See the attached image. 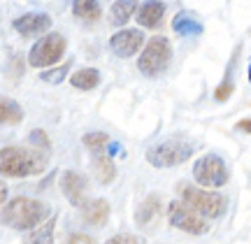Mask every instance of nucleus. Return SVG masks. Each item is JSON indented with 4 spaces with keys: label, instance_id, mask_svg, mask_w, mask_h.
Wrapping results in <instances>:
<instances>
[{
    "label": "nucleus",
    "instance_id": "nucleus-1",
    "mask_svg": "<svg viewBox=\"0 0 251 244\" xmlns=\"http://www.w3.org/2000/svg\"><path fill=\"white\" fill-rule=\"evenodd\" d=\"M49 217H51V212L42 200L19 195V198H12L5 202L2 214H0V223L12 228V230H35Z\"/></svg>",
    "mask_w": 251,
    "mask_h": 244
},
{
    "label": "nucleus",
    "instance_id": "nucleus-2",
    "mask_svg": "<svg viewBox=\"0 0 251 244\" xmlns=\"http://www.w3.org/2000/svg\"><path fill=\"white\" fill-rule=\"evenodd\" d=\"M47 170V156L24 146L0 149V177H33Z\"/></svg>",
    "mask_w": 251,
    "mask_h": 244
},
{
    "label": "nucleus",
    "instance_id": "nucleus-3",
    "mask_svg": "<svg viewBox=\"0 0 251 244\" xmlns=\"http://www.w3.org/2000/svg\"><path fill=\"white\" fill-rule=\"evenodd\" d=\"M193 154H196V145L186 137L177 135L149 146L147 149V163L151 168H158V170H168V168H177L181 163H186Z\"/></svg>",
    "mask_w": 251,
    "mask_h": 244
},
{
    "label": "nucleus",
    "instance_id": "nucleus-4",
    "mask_svg": "<svg viewBox=\"0 0 251 244\" xmlns=\"http://www.w3.org/2000/svg\"><path fill=\"white\" fill-rule=\"evenodd\" d=\"M181 202L191 207L196 214H200L202 219L212 221V219H221L228 209V198L216 193V191H205L198 189V186H191V184H184L179 189Z\"/></svg>",
    "mask_w": 251,
    "mask_h": 244
},
{
    "label": "nucleus",
    "instance_id": "nucleus-5",
    "mask_svg": "<svg viewBox=\"0 0 251 244\" xmlns=\"http://www.w3.org/2000/svg\"><path fill=\"white\" fill-rule=\"evenodd\" d=\"M172 61V45L165 35H153L147 45L142 47V54L137 58V70L144 74V77H161L168 68H170Z\"/></svg>",
    "mask_w": 251,
    "mask_h": 244
},
{
    "label": "nucleus",
    "instance_id": "nucleus-6",
    "mask_svg": "<svg viewBox=\"0 0 251 244\" xmlns=\"http://www.w3.org/2000/svg\"><path fill=\"white\" fill-rule=\"evenodd\" d=\"M193 179L200 184V189H205V191H214V189L226 186L228 179H230V172H228V165H226L224 156H219V154L200 156L193 163Z\"/></svg>",
    "mask_w": 251,
    "mask_h": 244
},
{
    "label": "nucleus",
    "instance_id": "nucleus-7",
    "mask_svg": "<svg viewBox=\"0 0 251 244\" xmlns=\"http://www.w3.org/2000/svg\"><path fill=\"white\" fill-rule=\"evenodd\" d=\"M68 49V40L61 33H47L45 37H40L35 45L28 51V65L30 68H49L56 65L63 58Z\"/></svg>",
    "mask_w": 251,
    "mask_h": 244
},
{
    "label": "nucleus",
    "instance_id": "nucleus-8",
    "mask_svg": "<svg viewBox=\"0 0 251 244\" xmlns=\"http://www.w3.org/2000/svg\"><path fill=\"white\" fill-rule=\"evenodd\" d=\"M168 223L172 228L181 230V233H188V235H205V233H209V228H212V223L207 219L196 214L181 200H172L170 202V207H168Z\"/></svg>",
    "mask_w": 251,
    "mask_h": 244
},
{
    "label": "nucleus",
    "instance_id": "nucleus-9",
    "mask_svg": "<svg viewBox=\"0 0 251 244\" xmlns=\"http://www.w3.org/2000/svg\"><path fill=\"white\" fill-rule=\"evenodd\" d=\"M144 47V33L137 28H124L109 37V49L119 58H130Z\"/></svg>",
    "mask_w": 251,
    "mask_h": 244
},
{
    "label": "nucleus",
    "instance_id": "nucleus-10",
    "mask_svg": "<svg viewBox=\"0 0 251 244\" xmlns=\"http://www.w3.org/2000/svg\"><path fill=\"white\" fill-rule=\"evenodd\" d=\"M12 28L17 30L21 37H35V35H42L51 28V17L45 14V12H26L12 21Z\"/></svg>",
    "mask_w": 251,
    "mask_h": 244
},
{
    "label": "nucleus",
    "instance_id": "nucleus-11",
    "mask_svg": "<svg viewBox=\"0 0 251 244\" xmlns=\"http://www.w3.org/2000/svg\"><path fill=\"white\" fill-rule=\"evenodd\" d=\"M86 189H89V184H86L84 174H79V172H75V170H65L61 174V191L72 207H79V209L84 207V202H86Z\"/></svg>",
    "mask_w": 251,
    "mask_h": 244
},
{
    "label": "nucleus",
    "instance_id": "nucleus-12",
    "mask_svg": "<svg viewBox=\"0 0 251 244\" xmlns=\"http://www.w3.org/2000/svg\"><path fill=\"white\" fill-rule=\"evenodd\" d=\"M81 217L89 226H105L107 223V217H109V202L105 198H93V200H86L84 207H81Z\"/></svg>",
    "mask_w": 251,
    "mask_h": 244
},
{
    "label": "nucleus",
    "instance_id": "nucleus-13",
    "mask_svg": "<svg viewBox=\"0 0 251 244\" xmlns=\"http://www.w3.org/2000/svg\"><path fill=\"white\" fill-rule=\"evenodd\" d=\"M172 30L181 37H198L202 33V21H200L193 12L181 9V12H177L175 19H172Z\"/></svg>",
    "mask_w": 251,
    "mask_h": 244
},
{
    "label": "nucleus",
    "instance_id": "nucleus-14",
    "mask_svg": "<svg viewBox=\"0 0 251 244\" xmlns=\"http://www.w3.org/2000/svg\"><path fill=\"white\" fill-rule=\"evenodd\" d=\"M158 217H161V195H147L135 209V223L142 228L156 223Z\"/></svg>",
    "mask_w": 251,
    "mask_h": 244
},
{
    "label": "nucleus",
    "instance_id": "nucleus-15",
    "mask_svg": "<svg viewBox=\"0 0 251 244\" xmlns=\"http://www.w3.org/2000/svg\"><path fill=\"white\" fill-rule=\"evenodd\" d=\"M163 17H165V2L149 0L137 7V24L142 28H156L163 21Z\"/></svg>",
    "mask_w": 251,
    "mask_h": 244
},
{
    "label": "nucleus",
    "instance_id": "nucleus-16",
    "mask_svg": "<svg viewBox=\"0 0 251 244\" xmlns=\"http://www.w3.org/2000/svg\"><path fill=\"white\" fill-rule=\"evenodd\" d=\"M72 14L79 19V21L93 24V21L100 19L102 7H100V2H93V0H77V2H72Z\"/></svg>",
    "mask_w": 251,
    "mask_h": 244
},
{
    "label": "nucleus",
    "instance_id": "nucleus-17",
    "mask_svg": "<svg viewBox=\"0 0 251 244\" xmlns=\"http://www.w3.org/2000/svg\"><path fill=\"white\" fill-rule=\"evenodd\" d=\"M70 84L79 91H91L100 84V73L96 68H81L75 74H70Z\"/></svg>",
    "mask_w": 251,
    "mask_h": 244
},
{
    "label": "nucleus",
    "instance_id": "nucleus-18",
    "mask_svg": "<svg viewBox=\"0 0 251 244\" xmlns=\"http://www.w3.org/2000/svg\"><path fill=\"white\" fill-rule=\"evenodd\" d=\"M54 228H56V217L51 214L42 226H37L35 230H30V235L26 237L24 244H54Z\"/></svg>",
    "mask_w": 251,
    "mask_h": 244
},
{
    "label": "nucleus",
    "instance_id": "nucleus-19",
    "mask_svg": "<svg viewBox=\"0 0 251 244\" xmlns=\"http://www.w3.org/2000/svg\"><path fill=\"white\" fill-rule=\"evenodd\" d=\"M93 174L98 177L100 184H112L117 177V165L112 163V158L105 154H100L93 158Z\"/></svg>",
    "mask_w": 251,
    "mask_h": 244
},
{
    "label": "nucleus",
    "instance_id": "nucleus-20",
    "mask_svg": "<svg viewBox=\"0 0 251 244\" xmlns=\"http://www.w3.org/2000/svg\"><path fill=\"white\" fill-rule=\"evenodd\" d=\"M21 119H24V109H21L17 100H0V126H14Z\"/></svg>",
    "mask_w": 251,
    "mask_h": 244
},
{
    "label": "nucleus",
    "instance_id": "nucleus-21",
    "mask_svg": "<svg viewBox=\"0 0 251 244\" xmlns=\"http://www.w3.org/2000/svg\"><path fill=\"white\" fill-rule=\"evenodd\" d=\"M137 7H140V5L133 2V0H119V2H114V5H112V14H109L112 26H124L133 14H137Z\"/></svg>",
    "mask_w": 251,
    "mask_h": 244
},
{
    "label": "nucleus",
    "instance_id": "nucleus-22",
    "mask_svg": "<svg viewBox=\"0 0 251 244\" xmlns=\"http://www.w3.org/2000/svg\"><path fill=\"white\" fill-rule=\"evenodd\" d=\"M84 145L96 156H100V154H105V149L109 146V135L107 133H86L84 135Z\"/></svg>",
    "mask_w": 251,
    "mask_h": 244
},
{
    "label": "nucleus",
    "instance_id": "nucleus-23",
    "mask_svg": "<svg viewBox=\"0 0 251 244\" xmlns=\"http://www.w3.org/2000/svg\"><path fill=\"white\" fill-rule=\"evenodd\" d=\"M70 61L68 63H63L61 68H54V70H49V73H42L40 77H42V81H47V84H61L65 77H68V70H70Z\"/></svg>",
    "mask_w": 251,
    "mask_h": 244
},
{
    "label": "nucleus",
    "instance_id": "nucleus-24",
    "mask_svg": "<svg viewBox=\"0 0 251 244\" xmlns=\"http://www.w3.org/2000/svg\"><path fill=\"white\" fill-rule=\"evenodd\" d=\"M105 244H147L142 235H135V233H121V235L109 237Z\"/></svg>",
    "mask_w": 251,
    "mask_h": 244
},
{
    "label": "nucleus",
    "instance_id": "nucleus-25",
    "mask_svg": "<svg viewBox=\"0 0 251 244\" xmlns=\"http://www.w3.org/2000/svg\"><path fill=\"white\" fill-rule=\"evenodd\" d=\"M233 91H235V84H233V79H224L219 86H216V91H214V98L219 100V102H226V100L233 96Z\"/></svg>",
    "mask_w": 251,
    "mask_h": 244
},
{
    "label": "nucleus",
    "instance_id": "nucleus-26",
    "mask_svg": "<svg viewBox=\"0 0 251 244\" xmlns=\"http://www.w3.org/2000/svg\"><path fill=\"white\" fill-rule=\"evenodd\" d=\"M28 142H33L35 146H42V149H49V137H47L45 130H33L28 135Z\"/></svg>",
    "mask_w": 251,
    "mask_h": 244
},
{
    "label": "nucleus",
    "instance_id": "nucleus-27",
    "mask_svg": "<svg viewBox=\"0 0 251 244\" xmlns=\"http://www.w3.org/2000/svg\"><path fill=\"white\" fill-rule=\"evenodd\" d=\"M68 244H96V240L91 235H86V233H70Z\"/></svg>",
    "mask_w": 251,
    "mask_h": 244
},
{
    "label": "nucleus",
    "instance_id": "nucleus-28",
    "mask_svg": "<svg viewBox=\"0 0 251 244\" xmlns=\"http://www.w3.org/2000/svg\"><path fill=\"white\" fill-rule=\"evenodd\" d=\"M237 130L240 133H251V119H242V121H237Z\"/></svg>",
    "mask_w": 251,
    "mask_h": 244
},
{
    "label": "nucleus",
    "instance_id": "nucleus-29",
    "mask_svg": "<svg viewBox=\"0 0 251 244\" xmlns=\"http://www.w3.org/2000/svg\"><path fill=\"white\" fill-rule=\"evenodd\" d=\"M5 198H7V184L0 179V205H5Z\"/></svg>",
    "mask_w": 251,
    "mask_h": 244
},
{
    "label": "nucleus",
    "instance_id": "nucleus-30",
    "mask_svg": "<svg viewBox=\"0 0 251 244\" xmlns=\"http://www.w3.org/2000/svg\"><path fill=\"white\" fill-rule=\"evenodd\" d=\"M247 79H249V84H251V63H249V68H247Z\"/></svg>",
    "mask_w": 251,
    "mask_h": 244
}]
</instances>
